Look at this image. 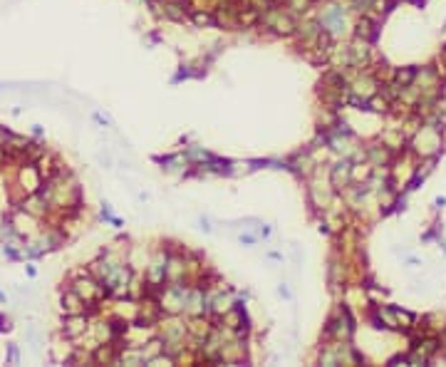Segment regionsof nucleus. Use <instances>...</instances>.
Segmentation results:
<instances>
[{"instance_id":"obj_1","label":"nucleus","mask_w":446,"mask_h":367,"mask_svg":"<svg viewBox=\"0 0 446 367\" xmlns=\"http://www.w3.org/2000/svg\"><path fill=\"white\" fill-rule=\"evenodd\" d=\"M62 310H65L67 315H85V300L72 290V293H67V295L62 298Z\"/></svg>"},{"instance_id":"obj_8","label":"nucleus","mask_w":446,"mask_h":367,"mask_svg":"<svg viewBox=\"0 0 446 367\" xmlns=\"http://www.w3.org/2000/svg\"><path fill=\"white\" fill-rule=\"evenodd\" d=\"M193 20H196L198 25H213V20H211L206 13H196V15H193Z\"/></svg>"},{"instance_id":"obj_4","label":"nucleus","mask_w":446,"mask_h":367,"mask_svg":"<svg viewBox=\"0 0 446 367\" xmlns=\"http://www.w3.org/2000/svg\"><path fill=\"white\" fill-rule=\"evenodd\" d=\"M85 327H87V320L82 318V315H70V322H67V327H65V335H80V332H85Z\"/></svg>"},{"instance_id":"obj_7","label":"nucleus","mask_w":446,"mask_h":367,"mask_svg":"<svg viewBox=\"0 0 446 367\" xmlns=\"http://www.w3.org/2000/svg\"><path fill=\"white\" fill-rule=\"evenodd\" d=\"M357 33H359V35H364V38H369V35H372V23H369L367 18H362V20H359V30H357Z\"/></svg>"},{"instance_id":"obj_6","label":"nucleus","mask_w":446,"mask_h":367,"mask_svg":"<svg viewBox=\"0 0 446 367\" xmlns=\"http://www.w3.org/2000/svg\"><path fill=\"white\" fill-rule=\"evenodd\" d=\"M379 318L387 322V327H399V320H397V310H389V308H379Z\"/></svg>"},{"instance_id":"obj_3","label":"nucleus","mask_w":446,"mask_h":367,"mask_svg":"<svg viewBox=\"0 0 446 367\" xmlns=\"http://www.w3.org/2000/svg\"><path fill=\"white\" fill-rule=\"evenodd\" d=\"M23 209H25L30 216H43V214L47 211V199L40 196V194H33V196L23 204Z\"/></svg>"},{"instance_id":"obj_10","label":"nucleus","mask_w":446,"mask_h":367,"mask_svg":"<svg viewBox=\"0 0 446 367\" xmlns=\"http://www.w3.org/2000/svg\"><path fill=\"white\" fill-rule=\"evenodd\" d=\"M444 55H446V50H444Z\"/></svg>"},{"instance_id":"obj_5","label":"nucleus","mask_w":446,"mask_h":367,"mask_svg":"<svg viewBox=\"0 0 446 367\" xmlns=\"http://www.w3.org/2000/svg\"><path fill=\"white\" fill-rule=\"evenodd\" d=\"M416 80V70H399L397 72V85H401V87H411V82Z\"/></svg>"},{"instance_id":"obj_9","label":"nucleus","mask_w":446,"mask_h":367,"mask_svg":"<svg viewBox=\"0 0 446 367\" xmlns=\"http://www.w3.org/2000/svg\"><path fill=\"white\" fill-rule=\"evenodd\" d=\"M372 156H374V161H377V164H382V161L387 159V154H384V149H382V151H379V149H374V151H372Z\"/></svg>"},{"instance_id":"obj_2","label":"nucleus","mask_w":446,"mask_h":367,"mask_svg":"<svg viewBox=\"0 0 446 367\" xmlns=\"http://www.w3.org/2000/svg\"><path fill=\"white\" fill-rule=\"evenodd\" d=\"M350 179H352V164H350V161L335 164V169H332V181H335V186H345V184H350Z\"/></svg>"}]
</instances>
